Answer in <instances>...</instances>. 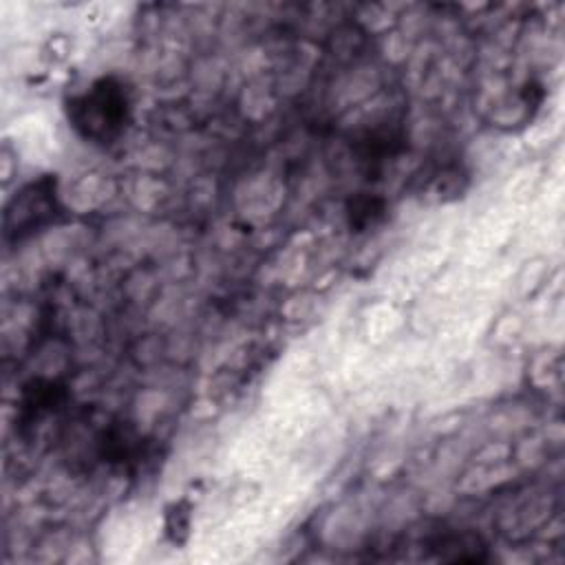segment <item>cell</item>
I'll return each mask as SVG.
<instances>
[{
  "instance_id": "obj_1",
  "label": "cell",
  "mask_w": 565,
  "mask_h": 565,
  "mask_svg": "<svg viewBox=\"0 0 565 565\" xmlns=\"http://www.w3.org/2000/svg\"><path fill=\"white\" fill-rule=\"evenodd\" d=\"M126 97L110 82L97 84L88 97L79 104V124L86 126L88 135L108 137L124 124Z\"/></svg>"
}]
</instances>
